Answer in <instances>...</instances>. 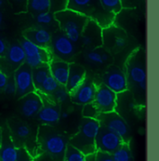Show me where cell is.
Segmentation results:
<instances>
[{"label": "cell", "instance_id": "cell-1", "mask_svg": "<svg viewBox=\"0 0 159 161\" xmlns=\"http://www.w3.org/2000/svg\"><path fill=\"white\" fill-rule=\"evenodd\" d=\"M38 153H44L51 161H63L68 140L51 125H40L36 132Z\"/></svg>", "mask_w": 159, "mask_h": 161}, {"label": "cell", "instance_id": "cell-2", "mask_svg": "<svg viewBox=\"0 0 159 161\" xmlns=\"http://www.w3.org/2000/svg\"><path fill=\"white\" fill-rule=\"evenodd\" d=\"M8 129L11 140L16 147L25 148L34 158L38 154L36 142V132L32 129L31 125L22 119L13 117L8 121Z\"/></svg>", "mask_w": 159, "mask_h": 161}, {"label": "cell", "instance_id": "cell-3", "mask_svg": "<svg viewBox=\"0 0 159 161\" xmlns=\"http://www.w3.org/2000/svg\"><path fill=\"white\" fill-rule=\"evenodd\" d=\"M100 127L101 125L96 118L83 117L77 133L69 140L68 143L82 152L85 156L96 153L95 140Z\"/></svg>", "mask_w": 159, "mask_h": 161}, {"label": "cell", "instance_id": "cell-4", "mask_svg": "<svg viewBox=\"0 0 159 161\" xmlns=\"http://www.w3.org/2000/svg\"><path fill=\"white\" fill-rule=\"evenodd\" d=\"M54 19L59 24L61 31L65 34L72 42L77 43L83 28L90 18L84 14L66 8L55 13Z\"/></svg>", "mask_w": 159, "mask_h": 161}, {"label": "cell", "instance_id": "cell-5", "mask_svg": "<svg viewBox=\"0 0 159 161\" xmlns=\"http://www.w3.org/2000/svg\"><path fill=\"white\" fill-rule=\"evenodd\" d=\"M67 8L86 15L102 28L111 25L114 17V14L105 11L96 0H68Z\"/></svg>", "mask_w": 159, "mask_h": 161}, {"label": "cell", "instance_id": "cell-6", "mask_svg": "<svg viewBox=\"0 0 159 161\" xmlns=\"http://www.w3.org/2000/svg\"><path fill=\"white\" fill-rule=\"evenodd\" d=\"M128 86L137 87L140 82L147 81L146 76V54L145 51L138 47L129 56L125 71Z\"/></svg>", "mask_w": 159, "mask_h": 161}, {"label": "cell", "instance_id": "cell-7", "mask_svg": "<svg viewBox=\"0 0 159 161\" xmlns=\"http://www.w3.org/2000/svg\"><path fill=\"white\" fill-rule=\"evenodd\" d=\"M97 120L101 127L118 135L124 142L129 143L131 139L129 126L118 113H116L115 111L109 113H100L97 117Z\"/></svg>", "mask_w": 159, "mask_h": 161}, {"label": "cell", "instance_id": "cell-8", "mask_svg": "<svg viewBox=\"0 0 159 161\" xmlns=\"http://www.w3.org/2000/svg\"><path fill=\"white\" fill-rule=\"evenodd\" d=\"M48 50L51 53L52 58L63 60L67 63L74 58L75 54L74 43L72 42L61 30L52 35Z\"/></svg>", "mask_w": 159, "mask_h": 161}, {"label": "cell", "instance_id": "cell-9", "mask_svg": "<svg viewBox=\"0 0 159 161\" xmlns=\"http://www.w3.org/2000/svg\"><path fill=\"white\" fill-rule=\"evenodd\" d=\"M20 45L23 47L25 54V64L32 69L48 64L52 59V55L48 48L37 46L25 38L21 40Z\"/></svg>", "mask_w": 159, "mask_h": 161}, {"label": "cell", "instance_id": "cell-10", "mask_svg": "<svg viewBox=\"0 0 159 161\" xmlns=\"http://www.w3.org/2000/svg\"><path fill=\"white\" fill-rule=\"evenodd\" d=\"M127 45L128 36L123 29L113 24L102 28V46L108 52L118 53Z\"/></svg>", "mask_w": 159, "mask_h": 161}, {"label": "cell", "instance_id": "cell-11", "mask_svg": "<svg viewBox=\"0 0 159 161\" xmlns=\"http://www.w3.org/2000/svg\"><path fill=\"white\" fill-rule=\"evenodd\" d=\"M93 103L100 113L115 111L117 104V94L102 83L96 85Z\"/></svg>", "mask_w": 159, "mask_h": 161}, {"label": "cell", "instance_id": "cell-12", "mask_svg": "<svg viewBox=\"0 0 159 161\" xmlns=\"http://www.w3.org/2000/svg\"><path fill=\"white\" fill-rule=\"evenodd\" d=\"M79 41L90 49L101 47L102 46V27L96 21L89 19L83 28Z\"/></svg>", "mask_w": 159, "mask_h": 161}, {"label": "cell", "instance_id": "cell-13", "mask_svg": "<svg viewBox=\"0 0 159 161\" xmlns=\"http://www.w3.org/2000/svg\"><path fill=\"white\" fill-rule=\"evenodd\" d=\"M13 80L16 85V95L18 98H21L30 92H36L33 83L32 68L25 63L14 71Z\"/></svg>", "mask_w": 159, "mask_h": 161}, {"label": "cell", "instance_id": "cell-14", "mask_svg": "<svg viewBox=\"0 0 159 161\" xmlns=\"http://www.w3.org/2000/svg\"><path fill=\"white\" fill-rule=\"evenodd\" d=\"M102 84L116 94L127 92L129 89L125 72L116 66H111L105 71L102 76Z\"/></svg>", "mask_w": 159, "mask_h": 161}, {"label": "cell", "instance_id": "cell-15", "mask_svg": "<svg viewBox=\"0 0 159 161\" xmlns=\"http://www.w3.org/2000/svg\"><path fill=\"white\" fill-rule=\"evenodd\" d=\"M123 142V140L118 135L101 126L100 127L95 140L96 150L108 154H113Z\"/></svg>", "mask_w": 159, "mask_h": 161}, {"label": "cell", "instance_id": "cell-16", "mask_svg": "<svg viewBox=\"0 0 159 161\" xmlns=\"http://www.w3.org/2000/svg\"><path fill=\"white\" fill-rule=\"evenodd\" d=\"M39 95L43 100V106L38 112V114L36 115L37 119L44 125L53 126L57 124L61 119V109L58 103L52 102L48 98V96H46L41 93H39Z\"/></svg>", "mask_w": 159, "mask_h": 161}, {"label": "cell", "instance_id": "cell-17", "mask_svg": "<svg viewBox=\"0 0 159 161\" xmlns=\"http://www.w3.org/2000/svg\"><path fill=\"white\" fill-rule=\"evenodd\" d=\"M96 92V84L88 78L85 80L74 91L70 93V98L72 103L77 105H85L87 103H93L94 96Z\"/></svg>", "mask_w": 159, "mask_h": 161}, {"label": "cell", "instance_id": "cell-18", "mask_svg": "<svg viewBox=\"0 0 159 161\" xmlns=\"http://www.w3.org/2000/svg\"><path fill=\"white\" fill-rule=\"evenodd\" d=\"M21 113L25 117H35L43 106V100L37 92H33L20 98Z\"/></svg>", "mask_w": 159, "mask_h": 161}, {"label": "cell", "instance_id": "cell-19", "mask_svg": "<svg viewBox=\"0 0 159 161\" xmlns=\"http://www.w3.org/2000/svg\"><path fill=\"white\" fill-rule=\"evenodd\" d=\"M2 140L0 144V161H17L19 148L13 143L8 127L1 128Z\"/></svg>", "mask_w": 159, "mask_h": 161}, {"label": "cell", "instance_id": "cell-20", "mask_svg": "<svg viewBox=\"0 0 159 161\" xmlns=\"http://www.w3.org/2000/svg\"><path fill=\"white\" fill-rule=\"evenodd\" d=\"M23 38L45 48H48L52 37L51 33L46 28H29L23 31Z\"/></svg>", "mask_w": 159, "mask_h": 161}, {"label": "cell", "instance_id": "cell-21", "mask_svg": "<svg viewBox=\"0 0 159 161\" xmlns=\"http://www.w3.org/2000/svg\"><path fill=\"white\" fill-rule=\"evenodd\" d=\"M2 58H4L10 70L13 71L25 63V54L20 43H15L8 47L5 56Z\"/></svg>", "mask_w": 159, "mask_h": 161}, {"label": "cell", "instance_id": "cell-22", "mask_svg": "<svg viewBox=\"0 0 159 161\" xmlns=\"http://www.w3.org/2000/svg\"><path fill=\"white\" fill-rule=\"evenodd\" d=\"M48 67L50 75L53 76V78L59 83V85L65 86L68 78L69 63L52 58L51 61L48 63Z\"/></svg>", "mask_w": 159, "mask_h": 161}, {"label": "cell", "instance_id": "cell-23", "mask_svg": "<svg viewBox=\"0 0 159 161\" xmlns=\"http://www.w3.org/2000/svg\"><path fill=\"white\" fill-rule=\"evenodd\" d=\"M86 78V69L75 63H69V74L65 88L69 93L74 92Z\"/></svg>", "mask_w": 159, "mask_h": 161}, {"label": "cell", "instance_id": "cell-24", "mask_svg": "<svg viewBox=\"0 0 159 161\" xmlns=\"http://www.w3.org/2000/svg\"><path fill=\"white\" fill-rule=\"evenodd\" d=\"M32 75H33V83H34L35 89L36 91H38L43 81L50 75L48 64H45L38 67L33 68Z\"/></svg>", "mask_w": 159, "mask_h": 161}, {"label": "cell", "instance_id": "cell-25", "mask_svg": "<svg viewBox=\"0 0 159 161\" xmlns=\"http://www.w3.org/2000/svg\"><path fill=\"white\" fill-rule=\"evenodd\" d=\"M27 9L33 15L49 11V0H27Z\"/></svg>", "mask_w": 159, "mask_h": 161}, {"label": "cell", "instance_id": "cell-26", "mask_svg": "<svg viewBox=\"0 0 159 161\" xmlns=\"http://www.w3.org/2000/svg\"><path fill=\"white\" fill-rule=\"evenodd\" d=\"M112 155L114 161H132V153L129 143L123 142Z\"/></svg>", "mask_w": 159, "mask_h": 161}, {"label": "cell", "instance_id": "cell-27", "mask_svg": "<svg viewBox=\"0 0 159 161\" xmlns=\"http://www.w3.org/2000/svg\"><path fill=\"white\" fill-rule=\"evenodd\" d=\"M59 86H60L59 83L53 78L52 75H49L45 80L43 81V83L41 84L39 90L36 91V92H38L41 94H44L46 96H50L53 92L57 90V88Z\"/></svg>", "mask_w": 159, "mask_h": 161}, {"label": "cell", "instance_id": "cell-28", "mask_svg": "<svg viewBox=\"0 0 159 161\" xmlns=\"http://www.w3.org/2000/svg\"><path fill=\"white\" fill-rule=\"evenodd\" d=\"M99 2L105 11L114 15L119 13L123 8L122 0H99Z\"/></svg>", "mask_w": 159, "mask_h": 161}, {"label": "cell", "instance_id": "cell-29", "mask_svg": "<svg viewBox=\"0 0 159 161\" xmlns=\"http://www.w3.org/2000/svg\"><path fill=\"white\" fill-rule=\"evenodd\" d=\"M48 98L56 103H65L66 101H68L70 98V93L66 90L65 86L60 85L55 92H53L50 96H48Z\"/></svg>", "mask_w": 159, "mask_h": 161}, {"label": "cell", "instance_id": "cell-30", "mask_svg": "<svg viewBox=\"0 0 159 161\" xmlns=\"http://www.w3.org/2000/svg\"><path fill=\"white\" fill-rule=\"evenodd\" d=\"M63 161H86V156L68 143Z\"/></svg>", "mask_w": 159, "mask_h": 161}, {"label": "cell", "instance_id": "cell-31", "mask_svg": "<svg viewBox=\"0 0 159 161\" xmlns=\"http://www.w3.org/2000/svg\"><path fill=\"white\" fill-rule=\"evenodd\" d=\"M35 19H36V23H38L40 25H50L55 21L54 14L51 13L50 11L40 12V13L35 15Z\"/></svg>", "mask_w": 159, "mask_h": 161}, {"label": "cell", "instance_id": "cell-32", "mask_svg": "<svg viewBox=\"0 0 159 161\" xmlns=\"http://www.w3.org/2000/svg\"><path fill=\"white\" fill-rule=\"evenodd\" d=\"M68 0H49V11L53 14L67 8Z\"/></svg>", "mask_w": 159, "mask_h": 161}, {"label": "cell", "instance_id": "cell-33", "mask_svg": "<svg viewBox=\"0 0 159 161\" xmlns=\"http://www.w3.org/2000/svg\"><path fill=\"white\" fill-rule=\"evenodd\" d=\"M99 114H100V112L98 111L97 107L94 105L93 103H87V104L83 105V108H82V115H83V117L96 118L97 119Z\"/></svg>", "mask_w": 159, "mask_h": 161}, {"label": "cell", "instance_id": "cell-34", "mask_svg": "<svg viewBox=\"0 0 159 161\" xmlns=\"http://www.w3.org/2000/svg\"><path fill=\"white\" fill-rule=\"evenodd\" d=\"M86 58L88 61H90V63H93V64H104L102 59H101V52L98 51V48L90 49V51H88L86 54Z\"/></svg>", "mask_w": 159, "mask_h": 161}, {"label": "cell", "instance_id": "cell-35", "mask_svg": "<svg viewBox=\"0 0 159 161\" xmlns=\"http://www.w3.org/2000/svg\"><path fill=\"white\" fill-rule=\"evenodd\" d=\"M3 92L8 95H16V85L13 79H9L7 81L6 85L3 88Z\"/></svg>", "mask_w": 159, "mask_h": 161}, {"label": "cell", "instance_id": "cell-36", "mask_svg": "<svg viewBox=\"0 0 159 161\" xmlns=\"http://www.w3.org/2000/svg\"><path fill=\"white\" fill-rule=\"evenodd\" d=\"M33 157L30 155V153L23 147L19 148V158L17 161H33Z\"/></svg>", "mask_w": 159, "mask_h": 161}, {"label": "cell", "instance_id": "cell-37", "mask_svg": "<svg viewBox=\"0 0 159 161\" xmlns=\"http://www.w3.org/2000/svg\"><path fill=\"white\" fill-rule=\"evenodd\" d=\"M96 161H114L112 155L108 153H103L100 151H96Z\"/></svg>", "mask_w": 159, "mask_h": 161}, {"label": "cell", "instance_id": "cell-38", "mask_svg": "<svg viewBox=\"0 0 159 161\" xmlns=\"http://www.w3.org/2000/svg\"><path fill=\"white\" fill-rule=\"evenodd\" d=\"M8 80V77L6 75V73H4L2 70L0 69V91H3V88L6 85Z\"/></svg>", "mask_w": 159, "mask_h": 161}, {"label": "cell", "instance_id": "cell-39", "mask_svg": "<svg viewBox=\"0 0 159 161\" xmlns=\"http://www.w3.org/2000/svg\"><path fill=\"white\" fill-rule=\"evenodd\" d=\"M33 161H51V159L44 153H38L36 157H34Z\"/></svg>", "mask_w": 159, "mask_h": 161}, {"label": "cell", "instance_id": "cell-40", "mask_svg": "<svg viewBox=\"0 0 159 161\" xmlns=\"http://www.w3.org/2000/svg\"><path fill=\"white\" fill-rule=\"evenodd\" d=\"M7 48H8V46H7L5 40L0 37V58H2V57L5 56L6 51H7Z\"/></svg>", "mask_w": 159, "mask_h": 161}, {"label": "cell", "instance_id": "cell-41", "mask_svg": "<svg viewBox=\"0 0 159 161\" xmlns=\"http://www.w3.org/2000/svg\"><path fill=\"white\" fill-rule=\"evenodd\" d=\"M101 52V59L103 61V63H107L109 62L111 56H110V52L108 51H100Z\"/></svg>", "mask_w": 159, "mask_h": 161}, {"label": "cell", "instance_id": "cell-42", "mask_svg": "<svg viewBox=\"0 0 159 161\" xmlns=\"http://www.w3.org/2000/svg\"><path fill=\"white\" fill-rule=\"evenodd\" d=\"M86 161H96V154H90L86 156Z\"/></svg>", "mask_w": 159, "mask_h": 161}, {"label": "cell", "instance_id": "cell-43", "mask_svg": "<svg viewBox=\"0 0 159 161\" xmlns=\"http://www.w3.org/2000/svg\"><path fill=\"white\" fill-rule=\"evenodd\" d=\"M69 116V113L68 112H61V118H63V119H66L67 117Z\"/></svg>", "mask_w": 159, "mask_h": 161}, {"label": "cell", "instance_id": "cell-44", "mask_svg": "<svg viewBox=\"0 0 159 161\" xmlns=\"http://www.w3.org/2000/svg\"><path fill=\"white\" fill-rule=\"evenodd\" d=\"M2 22H3V15H2V13L0 12V25H1Z\"/></svg>", "mask_w": 159, "mask_h": 161}, {"label": "cell", "instance_id": "cell-45", "mask_svg": "<svg viewBox=\"0 0 159 161\" xmlns=\"http://www.w3.org/2000/svg\"><path fill=\"white\" fill-rule=\"evenodd\" d=\"M1 140H2V130H1V127H0V144H1Z\"/></svg>", "mask_w": 159, "mask_h": 161}, {"label": "cell", "instance_id": "cell-46", "mask_svg": "<svg viewBox=\"0 0 159 161\" xmlns=\"http://www.w3.org/2000/svg\"><path fill=\"white\" fill-rule=\"evenodd\" d=\"M4 2H5V0H0V8L4 5Z\"/></svg>", "mask_w": 159, "mask_h": 161}, {"label": "cell", "instance_id": "cell-47", "mask_svg": "<svg viewBox=\"0 0 159 161\" xmlns=\"http://www.w3.org/2000/svg\"><path fill=\"white\" fill-rule=\"evenodd\" d=\"M15 2H17V3H22V2H23L24 0H14Z\"/></svg>", "mask_w": 159, "mask_h": 161}]
</instances>
